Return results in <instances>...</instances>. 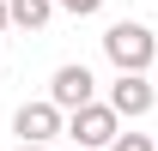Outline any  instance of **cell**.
<instances>
[{
  "label": "cell",
  "mask_w": 158,
  "mask_h": 151,
  "mask_svg": "<svg viewBox=\"0 0 158 151\" xmlns=\"http://www.w3.org/2000/svg\"><path fill=\"white\" fill-rule=\"evenodd\" d=\"M61 127H67V115H61L49 97H43V103H24V109L12 115V133H19V145H49Z\"/></svg>",
  "instance_id": "5"
},
{
  "label": "cell",
  "mask_w": 158,
  "mask_h": 151,
  "mask_svg": "<svg viewBox=\"0 0 158 151\" xmlns=\"http://www.w3.org/2000/svg\"><path fill=\"white\" fill-rule=\"evenodd\" d=\"M0 30H12V24H6V0H0Z\"/></svg>",
  "instance_id": "9"
},
{
  "label": "cell",
  "mask_w": 158,
  "mask_h": 151,
  "mask_svg": "<svg viewBox=\"0 0 158 151\" xmlns=\"http://www.w3.org/2000/svg\"><path fill=\"white\" fill-rule=\"evenodd\" d=\"M158 103V85L146 73H116V85H110V109L122 115V121H140V115H152Z\"/></svg>",
  "instance_id": "4"
},
{
  "label": "cell",
  "mask_w": 158,
  "mask_h": 151,
  "mask_svg": "<svg viewBox=\"0 0 158 151\" xmlns=\"http://www.w3.org/2000/svg\"><path fill=\"white\" fill-rule=\"evenodd\" d=\"M103 55L116 60V73H146V67L158 60V37L140 18H122V24L103 30Z\"/></svg>",
  "instance_id": "1"
},
{
  "label": "cell",
  "mask_w": 158,
  "mask_h": 151,
  "mask_svg": "<svg viewBox=\"0 0 158 151\" xmlns=\"http://www.w3.org/2000/svg\"><path fill=\"white\" fill-rule=\"evenodd\" d=\"M61 133H67L73 145H85V151H103V145L122 133V115L110 109V103H98V97H91V103L67 109V127H61Z\"/></svg>",
  "instance_id": "2"
},
{
  "label": "cell",
  "mask_w": 158,
  "mask_h": 151,
  "mask_svg": "<svg viewBox=\"0 0 158 151\" xmlns=\"http://www.w3.org/2000/svg\"><path fill=\"white\" fill-rule=\"evenodd\" d=\"M19 151H49V145H19Z\"/></svg>",
  "instance_id": "10"
},
{
  "label": "cell",
  "mask_w": 158,
  "mask_h": 151,
  "mask_svg": "<svg viewBox=\"0 0 158 151\" xmlns=\"http://www.w3.org/2000/svg\"><path fill=\"white\" fill-rule=\"evenodd\" d=\"M73 151H85V145H73Z\"/></svg>",
  "instance_id": "11"
},
{
  "label": "cell",
  "mask_w": 158,
  "mask_h": 151,
  "mask_svg": "<svg viewBox=\"0 0 158 151\" xmlns=\"http://www.w3.org/2000/svg\"><path fill=\"white\" fill-rule=\"evenodd\" d=\"M91 97H98V79H91V67H85V60L55 67V79H49V103H55L61 115L79 109V103H91Z\"/></svg>",
  "instance_id": "3"
},
{
  "label": "cell",
  "mask_w": 158,
  "mask_h": 151,
  "mask_svg": "<svg viewBox=\"0 0 158 151\" xmlns=\"http://www.w3.org/2000/svg\"><path fill=\"white\" fill-rule=\"evenodd\" d=\"M49 18H55V0H6V24L19 30H43Z\"/></svg>",
  "instance_id": "6"
},
{
  "label": "cell",
  "mask_w": 158,
  "mask_h": 151,
  "mask_svg": "<svg viewBox=\"0 0 158 151\" xmlns=\"http://www.w3.org/2000/svg\"><path fill=\"white\" fill-rule=\"evenodd\" d=\"M55 12H73V18H91V12H103V0H55Z\"/></svg>",
  "instance_id": "8"
},
{
  "label": "cell",
  "mask_w": 158,
  "mask_h": 151,
  "mask_svg": "<svg viewBox=\"0 0 158 151\" xmlns=\"http://www.w3.org/2000/svg\"><path fill=\"white\" fill-rule=\"evenodd\" d=\"M103 151H158V145L146 139V133H116V139H110Z\"/></svg>",
  "instance_id": "7"
}]
</instances>
